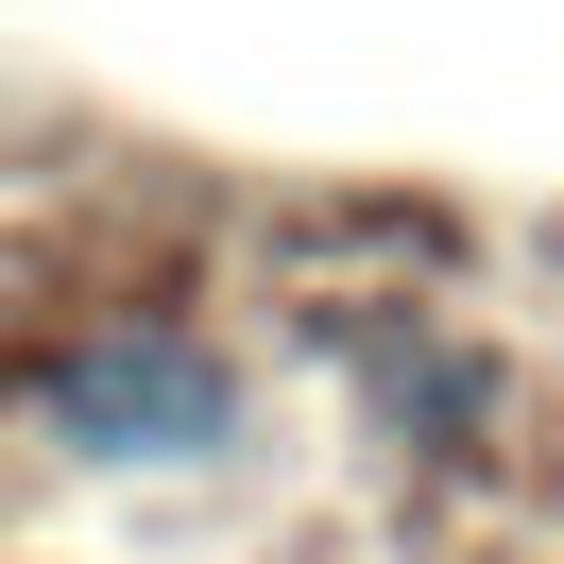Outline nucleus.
Returning a JSON list of instances; mask_svg holds the SVG:
<instances>
[{
    "mask_svg": "<svg viewBox=\"0 0 564 564\" xmlns=\"http://www.w3.org/2000/svg\"><path fill=\"white\" fill-rule=\"evenodd\" d=\"M35 427L69 462H206L223 427H240V377H223V343H188V325H86V343L35 359Z\"/></svg>",
    "mask_w": 564,
    "mask_h": 564,
    "instance_id": "nucleus-1",
    "label": "nucleus"
}]
</instances>
